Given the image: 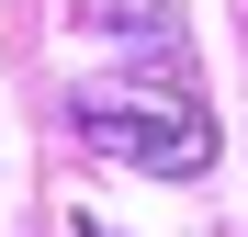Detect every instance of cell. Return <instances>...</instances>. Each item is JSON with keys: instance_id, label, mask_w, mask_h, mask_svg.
<instances>
[{"instance_id": "1", "label": "cell", "mask_w": 248, "mask_h": 237, "mask_svg": "<svg viewBox=\"0 0 248 237\" xmlns=\"http://www.w3.org/2000/svg\"><path fill=\"white\" fill-rule=\"evenodd\" d=\"M79 136L113 170H147V181H203L215 170V125L181 91H79Z\"/></svg>"}, {"instance_id": "2", "label": "cell", "mask_w": 248, "mask_h": 237, "mask_svg": "<svg viewBox=\"0 0 248 237\" xmlns=\"http://www.w3.org/2000/svg\"><path fill=\"white\" fill-rule=\"evenodd\" d=\"M79 237H102V226H79Z\"/></svg>"}]
</instances>
